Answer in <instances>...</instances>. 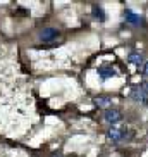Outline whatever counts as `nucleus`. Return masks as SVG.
I'll list each match as a JSON object with an SVG mask.
<instances>
[{"label": "nucleus", "instance_id": "1", "mask_svg": "<svg viewBox=\"0 0 148 157\" xmlns=\"http://www.w3.org/2000/svg\"><path fill=\"white\" fill-rule=\"evenodd\" d=\"M128 126L126 124H114L109 128V131H107V136H109V140L114 143H119V142H124L126 138H128Z\"/></svg>", "mask_w": 148, "mask_h": 157}, {"label": "nucleus", "instance_id": "2", "mask_svg": "<svg viewBox=\"0 0 148 157\" xmlns=\"http://www.w3.org/2000/svg\"><path fill=\"white\" fill-rule=\"evenodd\" d=\"M131 97L134 102H138L141 105H148V81H143L138 86H134L131 92Z\"/></svg>", "mask_w": 148, "mask_h": 157}, {"label": "nucleus", "instance_id": "3", "mask_svg": "<svg viewBox=\"0 0 148 157\" xmlns=\"http://www.w3.org/2000/svg\"><path fill=\"white\" fill-rule=\"evenodd\" d=\"M120 119H122V112L119 109H105V112H103V121L110 126L117 124Z\"/></svg>", "mask_w": 148, "mask_h": 157}, {"label": "nucleus", "instance_id": "4", "mask_svg": "<svg viewBox=\"0 0 148 157\" xmlns=\"http://www.w3.org/2000/svg\"><path fill=\"white\" fill-rule=\"evenodd\" d=\"M59 36V31L55 28H45L42 33H40V38H42L43 42H52V40H55Z\"/></svg>", "mask_w": 148, "mask_h": 157}, {"label": "nucleus", "instance_id": "5", "mask_svg": "<svg viewBox=\"0 0 148 157\" xmlns=\"http://www.w3.org/2000/svg\"><path fill=\"white\" fill-rule=\"evenodd\" d=\"M98 74H100V78L102 79H107V78H112V76H116V71H114V67L109 64H103L98 67Z\"/></svg>", "mask_w": 148, "mask_h": 157}, {"label": "nucleus", "instance_id": "6", "mask_svg": "<svg viewBox=\"0 0 148 157\" xmlns=\"http://www.w3.org/2000/svg\"><path fill=\"white\" fill-rule=\"evenodd\" d=\"M128 60H129L131 64L138 66V67H141V66H143V56H141L139 52H131L129 57H128Z\"/></svg>", "mask_w": 148, "mask_h": 157}, {"label": "nucleus", "instance_id": "7", "mask_svg": "<svg viewBox=\"0 0 148 157\" xmlns=\"http://www.w3.org/2000/svg\"><path fill=\"white\" fill-rule=\"evenodd\" d=\"M124 19L128 21V23H133V24H136V23H139V21H141V19H139V16H136L133 10H129V9L124 10Z\"/></svg>", "mask_w": 148, "mask_h": 157}, {"label": "nucleus", "instance_id": "8", "mask_svg": "<svg viewBox=\"0 0 148 157\" xmlns=\"http://www.w3.org/2000/svg\"><path fill=\"white\" fill-rule=\"evenodd\" d=\"M93 12H95V17H97L98 21H105V14H103V9H102V7L95 5V7H93Z\"/></svg>", "mask_w": 148, "mask_h": 157}, {"label": "nucleus", "instance_id": "9", "mask_svg": "<svg viewBox=\"0 0 148 157\" xmlns=\"http://www.w3.org/2000/svg\"><path fill=\"white\" fill-rule=\"evenodd\" d=\"M139 73H141V76L148 78V60H145V62H143V66L139 67Z\"/></svg>", "mask_w": 148, "mask_h": 157}, {"label": "nucleus", "instance_id": "10", "mask_svg": "<svg viewBox=\"0 0 148 157\" xmlns=\"http://www.w3.org/2000/svg\"><path fill=\"white\" fill-rule=\"evenodd\" d=\"M97 104H98V105H107V104H109V97L98 98V100H97Z\"/></svg>", "mask_w": 148, "mask_h": 157}, {"label": "nucleus", "instance_id": "11", "mask_svg": "<svg viewBox=\"0 0 148 157\" xmlns=\"http://www.w3.org/2000/svg\"><path fill=\"white\" fill-rule=\"evenodd\" d=\"M54 157H64V155H62V154H55Z\"/></svg>", "mask_w": 148, "mask_h": 157}]
</instances>
